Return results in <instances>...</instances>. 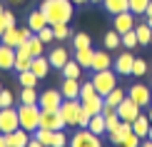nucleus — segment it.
<instances>
[{
  "label": "nucleus",
  "mask_w": 152,
  "mask_h": 147,
  "mask_svg": "<svg viewBox=\"0 0 152 147\" xmlns=\"http://www.w3.org/2000/svg\"><path fill=\"white\" fill-rule=\"evenodd\" d=\"M90 3H97V5H102V0H90Z\"/></svg>",
  "instance_id": "nucleus-50"
},
{
  "label": "nucleus",
  "mask_w": 152,
  "mask_h": 147,
  "mask_svg": "<svg viewBox=\"0 0 152 147\" xmlns=\"http://www.w3.org/2000/svg\"><path fill=\"white\" fill-rule=\"evenodd\" d=\"M0 90H3V87H0Z\"/></svg>",
  "instance_id": "nucleus-55"
},
{
  "label": "nucleus",
  "mask_w": 152,
  "mask_h": 147,
  "mask_svg": "<svg viewBox=\"0 0 152 147\" xmlns=\"http://www.w3.org/2000/svg\"><path fill=\"white\" fill-rule=\"evenodd\" d=\"M122 45L127 48V50L140 48V42H137V35H135V28H132V30H127V33H122Z\"/></svg>",
  "instance_id": "nucleus-35"
},
{
  "label": "nucleus",
  "mask_w": 152,
  "mask_h": 147,
  "mask_svg": "<svg viewBox=\"0 0 152 147\" xmlns=\"http://www.w3.org/2000/svg\"><path fill=\"white\" fill-rule=\"evenodd\" d=\"M127 97H132L140 107H147V105H150V100H152V92H150V87H147V85H142V82H135V85H130Z\"/></svg>",
  "instance_id": "nucleus-13"
},
{
  "label": "nucleus",
  "mask_w": 152,
  "mask_h": 147,
  "mask_svg": "<svg viewBox=\"0 0 152 147\" xmlns=\"http://www.w3.org/2000/svg\"><path fill=\"white\" fill-rule=\"evenodd\" d=\"M107 135H110V140L115 145H122V147H137V145L142 142V140L132 132V122H125V120L115 127V130H110Z\"/></svg>",
  "instance_id": "nucleus-2"
},
{
  "label": "nucleus",
  "mask_w": 152,
  "mask_h": 147,
  "mask_svg": "<svg viewBox=\"0 0 152 147\" xmlns=\"http://www.w3.org/2000/svg\"><path fill=\"white\" fill-rule=\"evenodd\" d=\"M40 127L45 130H65V120L60 117V112H53V110H42L40 112Z\"/></svg>",
  "instance_id": "nucleus-12"
},
{
  "label": "nucleus",
  "mask_w": 152,
  "mask_h": 147,
  "mask_svg": "<svg viewBox=\"0 0 152 147\" xmlns=\"http://www.w3.org/2000/svg\"><path fill=\"white\" fill-rule=\"evenodd\" d=\"M60 72H62V78H75V80H80V75H82V65L75 60V57H70V60L62 65Z\"/></svg>",
  "instance_id": "nucleus-25"
},
{
  "label": "nucleus",
  "mask_w": 152,
  "mask_h": 147,
  "mask_svg": "<svg viewBox=\"0 0 152 147\" xmlns=\"http://www.w3.org/2000/svg\"><path fill=\"white\" fill-rule=\"evenodd\" d=\"M40 105H23L18 107V117H20V127L23 130H28L30 135H33V132L37 130V127H40Z\"/></svg>",
  "instance_id": "nucleus-3"
},
{
  "label": "nucleus",
  "mask_w": 152,
  "mask_h": 147,
  "mask_svg": "<svg viewBox=\"0 0 152 147\" xmlns=\"http://www.w3.org/2000/svg\"><path fill=\"white\" fill-rule=\"evenodd\" d=\"M37 37H40L42 42H50V40H55V33H53V25H45V28L37 33Z\"/></svg>",
  "instance_id": "nucleus-41"
},
{
  "label": "nucleus",
  "mask_w": 152,
  "mask_h": 147,
  "mask_svg": "<svg viewBox=\"0 0 152 147\" xmlns=\"http://www.w3.org/2000/svg\"><path fill=\"white\" fill-rule=\"evenodd\" d=\"M150 45H152V42H150Z\"/></svg>",
  "instance_id": "nucleus-56"
},
{
  "label": "nucleus",
  "mask_w": 152,
  "mask_h": 147,
  "mask_svg": "<svg viewBox=\"0 0 152 147\" xmlns=\"http://www.w3.org/2000/svg\"><path fill=\"white\" fill-rule=\"evenodd\" d=\"M5 20H8V28H12V25H15V15H12L10 10H5Z\"/></svg>",
  "instance_id": "nucleus-45"
},
{
  "label": "nucleus",
  "mask_w": 152,
  "mask_h": 147,
  "mask_svg": "<svg viewBox=\"0 0 152 147\" xmlns=\"http://www.w3.org/2000/svg\"><path fill=\"white\" fill-rule=\"evenodd\" d=\"M60 92H62V97H65V100H75V97H80V80H75V78H65V80H62Z\"/></svg>",
  "instance_id": "nucleus-19"
},
{
  "label": "nucleus",
  "mask_w": 152,
  "mask_h": 147,
  "mask_svg": "<svg viewBox=\"0 0 152 147\" xmlns=\"http://www.w3.org/2000/svg\"><path fill=\"white\" fill-rule=\"evenodd\" d=\"M0 110H3V105H0Z\"/></svg>",
  "instance_id": "nucleus-54"
},
{
  "label": "nucleus",
  "mask_w": 152,
  "mask_h": 147,
  "mask_svg": "<svg viewBox=\"0 0 152 147\" xmlns=\"http://www.w3.org/2000/svg\"><path fill=\"white\" fill-rule=\"evenodd\" d=\"M82 107H85L90 115H100L102 112V105H105V97L102 95H97V92H92V95H87V97H82Z\"/></svg>",
  "instance_id": "nucleus-15"
},
{
  "label": "nucleus",
  "mask_w": 152,
  "mask_h": 147,
  "mask_svg": "<svg viewBox=\"0 0 152 147\" xmlns=\"http://www.w3.org/2000/svg\"><path fill=\"white\" fill-rule=\"evenodd\" d=\"M42 45H45V42H42L40 37H37V33H33V35L28 37V48H30V55H33V57L42 55Z\"/></svg>",
  "instance_id": "nucleus-31"
},
{
  "label": "nucleus",
  "mask_w": 152,
  "mask_h": 147,
  "mask_svg": "<svg viewBox=\"0 0 152 147\" xmlns=\"http://www.w3.org/2000/svg\"><path fill=\"white\" fill-rule=\"evenodd\" d=\"M72 3H75V5H82V3H87V0H72Z\"/></svg>",
  "instance_id": "nucleus-48"
},
{
  "label": "nucleus",
  "mask_w": 152,
  "mask_h": 147,
  "mask_svg": "<svg viewBox=\"0 0 152 147\" xmlns=\"http://www.w3.org/2000/svg\"><path fill=\"white\" fill-rule=\"evenodd\" d=\"M37 97H40V95L35 92V87H23L20 102H25V105H37Z\"/></svg>",
  "instance_id": "nucleus-33"
},
{
  "label": "nucleus",
  "mask_w": 152,
  "mask_h": 147,
  "mask_svg": "<svg viewBox=\"0 0 152 147\" xmlns=\"http://www.w3.org/2000/svg\"><path fill=\"white\" fill-rule=\"evenodd\" d=\"M37 75L33 70H23V72H18V82H20V87H35L37 85Z\"/></svg>",
  "instance_id": "nucleus-29"
},
{
  "label": "nucleus",
  "mask_w": 152,
  "mask_h": 147,
  "mask_svg": "<svg viewBox=\"0 0 152 147\" xmlns=\"http://www.w3.org/2000/svg\"><path fill=\"white\" fill-rule=\"evenodd\" d=\"M145 15H147V18H152V0H150V5H147V10H145Z\"/></svg>",
  "instance_id": "nucleus-47"
},
{
  "label": "nucleus",
  "mask_w": 152,
  "mask_h": 147,
  "mask_svg": "<svg viewBox=\"0 0 152 147\" xmlns=\"http://www.w3.org/2000/svg\"><path fill=\"white\" fill-rule=\"evenodd\" d=\"M150 127H152V122H150V115H137L135 120H132V132H135L137 137H150Z\"/></svg>",
  "instance_id": "nucleus-16"
},
{
  "label": "nucleus",
  "mask_w": 152,
  "mask_h": 147,
  "mask_svg": "<svg viewBox=\"0 0 152 147\" xmlns=\"http://www.w3.org/2000/svg\"><path fill=\"white\" fill-rule=\"evenodd\" d=\"M72 45H75V50H80V48H90L92 40H90V35H87V33H75V35H72Z\"/></svg>",
  "instance_id": "nucleus-34"
},
{
  "label": "nucleus",
  "mask_w": 152,
  "mask_h": 147,
  "mask_svg": "<svg viewBox=\"0 0 152 147\" xmlns=\"http://www.w3.org/2000/svg\"><path fill=\"white\" fill-rule=\"evenodd\" d=\"M12 100H15V95L10 90H0V105L3 107H12Z\"/></svg>",
  "instance_id": "nucleus-42"
},
{
  "label": "nucleus",
  "mask_w": 152,
  "mask_h": 147,
  "mask_svg": "<svg viewBox=\"0 0 152 147\" xmlns=\"http://www.w3.org/2000/svg\"><path fill=\"white\" fill-rule=\"evenodd\" d=\"M45 25H48V20H45V15H42V10L30 12V18H28V28L33 30V33H40Z\"/></svg>",
  "instance_id": "nucleus-27"
},
{
  "label": "nucleus",
  "mask_w": 152,
  "mask_h": 147,
  "mask_svg": "<svg viewBox=\"0 0 152 147\" xmlns=\"http://www.w3.org/2000/svg\"><path fill=\"white\" fill-rule=\"evenodd\" d=\"M150 75H152V72H150Z\"/></svg>",
  "instance_id": "nucleus-57"
},
{
  "label": "nucleus",
  "mask_w": 152,
  "mask_h": 147,
  "mask_svg": "<svg viewBox=\"0 0 152 147\" xmlns=\"http://www.w3.org/2000/svg\"><path fill=\"white\" fill-rule=\"evenodd\" d=\"M18 127H20L18 110H12V107H3V110H0V132H3V135H8V132L18 130Z\"/></svg>",
  "instance_id": "nucleus-8"
},
{
  "label": "nucleus",
  "mask_w": 152,
  "mask_h": 147,
  "mask_svg": "<svg viewBox=\"0 0 152 147\" xmlns=\"http://www.w3.org/2000/svg\"><path fill=\"white\" fill-rule=\"evenodd\" d=\"M147 115H150V122H152V110H150V112H147Z\"/></svg>",
  "instance_id": "nucleus-51"
},
{
  "label": "nucleus",
  "mask_w": 152,
  "mask_h": 147,
  "mask_svg": "<svg viewBox=\"0 0 152 147\" xmlns=\"http://www.w3.org/2000/svg\"><path fill=\"white\" fill-rule=\"evenodd\" d=\"M70 60V53H67L65 48H53L50 50V55H48V62H50V67L53 70H62V65H65V62Z\"/></svg>",
  "instance_id": "nucleus-14"
},
{
  "label": "nucleus",
  "mask_w": 152,
  "mask_h": 147,
  "mask_svg": "<svg viewBox=\"0 0 152 147\" xmlns=\"http://www.w3.org/2000/svg\"><path fill=\"white\" fill-rule=\"evenodd\" d=\"M145 23H147V25H150V28H152V18H147V20H145Z\"/></svg>",
  "instance_id": "nucleus-49"
},
{
  "label": "nucleus",
  "mask_w": 152,
  "mask_h": 147,
  "mask_svg": "<svg viewBox=\"0 0 152 147\" xmlns=\"http://www.w3.org/2000/svg\"><path fill=\"white\" fill-rule=\"evenodd\" d=\"M87 127H90L95 135L102 137L105 132H107V127H105V115H102V112H100V115H92V117H90V125H87Z\"/></svg>",
  "instance_id": "nucleus-28"
},
{
  "label": "nucleus",
  "mask_w": 152,
  "mask_h": 147,
  "mask_svg": "<svg viewBox=\"0 0 152 147\" xmlns=\"http://www.w3.org/2000/svg\"><path fill=\"white\" fill-rule=\"evenodd\" d=\"M3 10H5V8H3V5H0V12H3Z\"/></svg>",
  "instance_id": "nucleus-53"
},
{
  "label": "nucleus",
  "mask_w": 152,
  "mask_h": 147,
  "mask_svg": "<svg viewBox=\"0 0 152 147\" xmlns=\"http://www.w3.org/2000/svg\"><path fill=\"white\" fill-rule=\"evenodd\" d=\"M140 110H142V107L137 105L132 97H125V100L117 105V115H120V120H125V122H132V120L140 115Z\"/></svg>",
  "instance_id": "nucleus-11"
},
{
  "label": "nucleus",
  "mask_w": 152,
  "mask_h": 147,
  "mask_svg": "<svg viewBox=\"0 0 152 147\" xmlns=\"http://www.w3.org/2000/svg\"><path fill=\"white\" fill-rule=\"evenodd\" d=\"M135 23H137V15H132L130 10L112 15V28H115L120 35H122V33H127V30H132V28H135Z\"/></svg>",
  "instance_id": "nucleus-10"
},
{
  "label": "nucleus",
  "mask_w": 152,
  "mask_h": 147,
  "mask_svg": "<svg viewBox=\"0 0 152 147\" xmlns=\"http://www.w3.org/2000/svg\"><path fill=\"white\" fill-rule=\"evenodd\" d=\"M12 3H23V0H12Z\"/></svg>",
  "instance_id": "nucleus-52"
},
{
  "label": "nucleus",
  "mask_w": 152,
  "mask_h": 147,
  "mask_svg": "<svg viewBox=\"0 0 152 147\" xmlns=\"http://www.w3.org/2000/svg\"><path fill=\"white\" fill-rule=\"evenodd\" d=\"M0 147H8V135H3V132H0Z\"/></svg>",
  "instance_id": "nucleus-46"
},
{
  "label": "nucleus",
  "mask_w": 152,
  "mask_h": 147,
  "mask_svg": "<svg viewBox=\"0 0 152 147\" xmlns=\"http://www.w3.org/2000/svg\"><path fill=\"white\" fill-rule=\"evenodd\" d=\"M0 42H5V45H10V48H18V45H23V42H25V37H23V30H18L15 25H12V28H8L3 35H0Z\"/></svg>",
  "instance_id": "nucleus-17"
},
{
  "label": "nucleus",
  "mask_w": 152,
  "mask_h": 147,
  "mask_svg": "<svg viewBox=\"0 0 152 147\" xmlns=\"http://www.w3.org/2000/svg\"><path fill=\"white\" fill-rule=\"evenodd\" d=\"M147 5H150V0H130V12L132 15H145Z\"/></svg>",
  "instance_id": "nucleus-37"
},
{
  "label": "nucleus",
  "mask_w": 152,
  "mask_h": 147,
  "mask_svg": "<svg viewBox=\"0 0 152 147\" xmlns=\"http://www.w3.org/2000/svg\"><path fill=\"white\" fill-rule=\"evenodd\" d=\"M120 122H122V120H120L117 110H112V112H107V115H105V127H107V132H110V130H115Z\"/></svg>",
  "instance_id": "nucleus-40"
},
{
  "label": "nucleus",
  "mask_w": 152,
  "mask_h": 147,
  "mask_svg": "<svg viewBox=\"0 0 152 147\" xmlns=\"http://www.w3.org/2000/svg\"><path fill=\"white\" fill-rule=\"evenodd\" d=\"M15 67V48L0 42V70H12Z\"/></svg>",
  "instance_id": "nucleus-18"
},
{
  "label": "nucleus",
  "mask_w": 152,
  "mask_h": 147,
  "mask_svg": "<svg viewBox=\"0 0 152 147\" xmlns=\"http://www.w3.org/2000/svg\"><path fill=\"white\" fill-rule=\"evenodd\" d=\"M70 145L72 147H100L102 140H100V135H95L90 127H80V130L70 137Z\"/></svg>",
  "instance_id": "nucleus-6"
},
{
  "label": "nucleus",
  "mask_w": 152,
  "mask_h": 147,
  "mask_svg": "<svg viewBox=\"0 0 152 147\" xmlns=\"http://www.w3.org/2000/svg\"><path fill=\"white\" fill-rule=\"evenodd\" d=\"M147 75V62L142 57H135V65H132V78H145Z\"/></svg>",
  "instance_id": "nucleus-36"
},
{
  "label": "nucleus",
  "mask_w": 152,
  "mask_h": 147,
  "mask_svg": "<svg viewBox=\"0 0 152 147\" xmlns=\"http://www.w3.org/2000/svg\"><path fill=\"white\" fill-rule=\"evenodd\" d=\"M132 65H135V55L130 53H122L117 55L115 60H112V70H115L117 75H122V78H127V75H132Z\"/></svg>",
  "instance_id": "nucleus-9"
},
{
  "label": "nucleus",
  "mask_w": 152,
  "mask_h": 147,
  "mask_svg": "<svg viewBox=\"0 0 152 147\" xmlns=\"http://www.w3.org/2000/svg\"><path fill=\"white\" fill-rule=\"evenodd\" d=\"M40 10L45 15L48 25H60V23H70L75 12V3L72 0H42Z\"/></svg>",
  "instance_id": "nucleus-1"
},
{
  "label": "nucleus",
  "mask_w": 152,
  "mask_h": 147,
  "mask_svg": "<svg viewBox=\"0 0 152 147\" xmlns=\"http://www.w3.org/2000/svg\"><path fill=\"white\" fill-rule=\"evenodd\" d=\"M33 135L40 140V145H48L50 147V142H53V130H45V127H37V130L33 132Z\"/></svg>",
  "instance_id": "nucleus-38"
},
{
  "label": "nucleus",
  "mask_w": 152,
  "mask_h": 147,
  "mask_svg": "<svg viewBox=\"0 0 152 147\" xmlns=\"http://www.w3.org/2000/svg\"><path fill=\"white\" fill-rule=\"evenodd\" d=\"M80 110H82V102L80 97H75V100H62V105H60V117L65 120V125H70V127H77V120H80Z\"/></svg>",
  "instance_id": "nucleus-5"
},
{
  "label": "nucleus",
  "mask_w": 152,
  "mask_h": 147,
  "mask_svg": "<svg viewBox=\"0 0 152 147\" xmlns=\"http://www.w3.org/2000/svg\"><path fill=\"white\" fill-rule=\"evenodd\" d=\"M90 117H92V115L82 107V110H80V120H77V127H87V125H90Z\"/></svg>",
  "instance_id": "nucleus-43"
},
{
  "label": "nucleus",
  "mask_w": 152,
  "mask_h": 147,
  "mask_svg": "<svg viewBox=\"0 0 152 147\" xmlns=\"http://www.w3.org/2000/svg\"><path fill=\"white\" fill-rule=\"evenodd\" d=\"M112 67V57L107 50H95V57H92V72L95 70H107Z\"/></svg>",
  "instance_id": "nucleus-22"
},
{
  "label": "nucleus",
  "mask_w": 152,
  "mask_h": 147,
  "mask_svg": "<svg viewBox=\"0 0 152 147\" xmlns=\"http://www.w3.org/2000/svg\"><path fill=\"white\" fill-rule=\"evenodd\" d=\"M30 70L37 75V78H45V75L50 72V62H48V57L45 55H37V57H33V62H30Z\"/></svg>",
  "instance_id": "nucleus-24"
},
{
  "label": "nucleus",
  "mask_w": 152,
  "mask_h": 147,
  "mask_svg": "<svg viewBox=\"0 0 152 147\" xmlns=\"http://www.w3.org/2000/svg\"><path fill=\"white\" fill-rule=\"evenodd\" d=\"M62 92L60 90H45V92H40V97H37V105H40V110H53V112H58L60 110V105H62Z\"/></svg>",
  "instance_id": "nucleus-7"
},
{
  "label": "nucleus",
  "mask_w": 152,
  "mask_h": 147,
  "mask_svg": "<svg viewBox=\"0 0 152 147\" xmlns=\"http://www.w3.org/2000/svg\"><path fill=\"white\" fill-rule=\"evenodd\" d=\"M135 35H137V42H140L142 48H150V42H152V28L147 23H135Z\"/></svg>",
  "instance_id": "nucleus-21"
},
{
  "label": "nucleus",
  "mask_w": 152,
  "mask_h": 147,
  "mask_svg": "<svg viewBox=\"0 0 152 147\" xmlns=\"http://www.w3.org/2000/svg\"><path fill=\"white\" fill-rule=\"evenodd\" d=\"M5 30H8V20H5V10H3L0 12V35H3Z\"/></svg>",
  "instance_id": "nucleus-44"
},
{
  "label": "nucleus",
  "mask_w": 152,
  "mask_h": 147,
  "mask_svg": "<svg viewBox=\"0 0 152 147\" xmlns=\"http://www.w3.org/2000/svg\"><path fill=\"white\" fill-rule=\"evenodd\" d=\"M92 85H95V90H97V95H110V90H115L117 87V78H115V70L112 67H107V70H95L92 72Z\"/></svg>",
  "instance_id": "nucleus-4"
},
{
  "label": "nucleus",
  "mask_w": 152,
  "mask_h": 147,
  "mask_svg": "<svg viewBox=\"0 0 152 147\" xmlns=\"http://www.w3.org/2000/svg\"><path fill=\"white\" fill-rule=\"evenodd\" d=\"M102 8L110 12V15H117V12L130 10V0H102Z\"/></svg>",
  "instance_id": "nucleus-26"
},
{
  "label": "nucleus",
  "mask_w": 152,
  "mask_h": 147,
  "mask_svg": "<svg viewBox=\"0 0 152 147\" xmlns=\"http://www.w3.org/2000/svg\"><path fill=\"white\" fill-rule=\"evenodd\" d=\"M28 140H30V132L23 127L8 132V147H28Z\"/></svg>",
  "instance_id": "nucleus-20"
},
{
  "label": "nucleus",
  "mask_w": 152,
  "mask_h": 147,
  "mask_svg": "<svg viewBox=\"0 0 152 147\" xmlns=\"http://www.w3.org/2000/svg\"><path fill=\"white\" fill-rule=\"evenodd\" d=\"M92 57H95L92 45H90V48H80V50H75V60L82 65V70H92Z\"/></svg>",
  "instance_id": "nucleus-23"
},
{
  "label": "nucleus",
  "mask_w": 152,
  "mask_h": 147,
  "mask_svg": "<svg viewBox=\"0 0 152 147\" xmlns=\"http://www.w3.org/2000/svg\"><path fill=\"white\" fill-rule=\"evenodd\" d=\"M65 145H67L65 130H53V142H50V147H65Z\"/></svg>",
  "instance_id": "nucleus-39"
},
{
  "label": "nucleus",
  "mask_w": 152,
  "mask_h": 147,
  "mask_svg": "<svg viewBox=\"0 0 152 147\" xmlns=\"http://www.w3.org/2000/svg\"><path fill=\"white\" fill-rule=\"evenodd\" d=\"M120 45H122V35L112 28L110 33L105 35V48H107V50H115V48H120Z\"/></svg>",
  "instance_id": "nucleus-30"
},
{
  "label": "nucleus",
  "mask_w": 152,
  "mask_h": 147,
  "mask_svg": "<svg viewBox=\"0 0 152 147\" xmlns=\"http://www.w3.org/2000/svg\"><path fill=\"white\" fill-rule=\"evenodd\" d=\"M53 33H55V40H67V37H72L70 23H60V25H53Z\"/></svg>",
  "instance_id": "nucleus-32"
}]
</instances>
